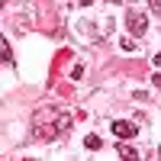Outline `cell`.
Returning a JSON list of instances; mask_svg holds the SVG:
<instances>
[{
	"mask_svg": "<svg viewBox=\"0 0 161 161\" xmlns=\"http://www.w3.org/2000/svg\"><path fill=\"white\" fill-rule=\"evenodd\" d=\"M126 26H129V32L145 36V29H148V19H145V13H139V10H129V13H126Z\"/></svg>",
	"mask_w": 161,
	"mask_h": 161,
	"instance_id": "obj_1",
	"label": "cell"
},
{
	"mask_svg": "<svg viewBox=\"0 0 161 161\" xmlns=\"http://www.w3.org/2000/svg\"><path fill=\"white\" fill-rule=\"evenodd\" d=\"M110 129H113V136H119V139H132V136H136V126H132L129 119H116Z\"/></svg>",
	"mask_w": 161,
	"mask_h": 161,
	"instance_id": "obj_2",
	"label": "cell"
},
{
	"mask_svg": "<svg viewBox=\"0 0 161 161\" xmlns=\"http://www.w3.org/2000/svg\"><path fill=\"white\" fill-rule=\"evenodd\" d=\"M84 145H87L90 152H100V145H103V142H100L97 136H87V139H84Z\"/></svg>",
	"mask_w": 161,
	"mask_h": 161,
	"instance_id": "obj_4",
	"label": "cell"
},
{
	"mask_svg": "<svg viewBox=\"0 0 161 161\" xmlns=\"http://www.w3.org/2000/svg\"><path fill=\"white\" fill-rule=\"evenodd\" d=\"M123 48H126V52H132V48H136V39L126 36V39H123Z\"/></svg>",
	"mask_w": 161,
	"mask_h": 161,
	"instance_id": "obj_7",
	"label": "cell"
},
{
	"mask_svg": "<svg viewBox=\"0 0 161 161\" xmlns=\"http://www.w3.org/2000/svg\"><path fill=\"white\" fill-rule=\"evenodd\" d=\"M152 61H155V64H158V68H161V52H158V55H155V58H152Z\"/></svg>",
	"mask_w": 161,
	"mask_h": 161,
	"instance_id": "obj_10",
	"label": "cell"
},
{
	"mask_svg": "<svg viewBox=\"0 0 161 161\" xmlns=\"http://www.w3.org/2000/svg\"><path fill=\"white\" fill-rule=\"evenodd\" d=\"M0 7H3V0H0Z\"/></svg>",
	"mask_w": 161,
	"mask_h": 161,
	"instance_id": "obj_12",
	"label": "cell"
},
{
	"mask_svg": "<svg viewBox=\"0 0 161 161\" xmlns=\"http://www.w3.org/2000/svg\"><path fill=\"white\" fill-rule=\"evenodd\" d=\"M119 155H123L126 161H139V152L132 148V145H119Z\"/></svg>",
	"mask_w": 161,
	"mask_h": 161,
	"instance_id": "obj_3",
	"label": "cell"
},
{
	"mask_svg": "<svg viewBox=\"0 0 161 161\" xmlns=\"http://www.w3.org/2000/svg\"><path fill=\"white\" fill-rule=\"evenodd\" d=\"M152 84H158V87H161V71H158V74L152 77Z\"/></svg>",
	"mask_w": 161,
	"mask_h": 161,
	"instance_id": "obj_9",
	"label": "cell"
},
{
	"mask_svg": "<svg viewBox=\"0 0 161 161\" xmlns=\"http://www.w3.org/2000/svg\"><path fill=\"white\" fill-rule=\"evenodd\" d=\"M148 3H152V10H155V13H161V0H148Z\"/></svg>",
	"mask_w": 161,
	"mask_h": 161,
	"instance_id": "obj_8",
	"label": "cell"
},
{
	"mask_svg": "<svg viewBox=\"0 0 161 161\" xmlns=\"http://www.w3.org/2000/svg\"><path fill=\"white\" fill-rule=\"evenodd\" d=\"M71 77H74V80L84 77V64H74V68H71Z\"/></svg>",
	"mask_w": 161,
	"mask_h": 161,
	"instance_id": "obj_6",
	"label": "cell"
},
{
	"mask_svg": "<svg viewBox=\"0 0 161 161\" xmlns=\"http://www.w3.org/2000/svg\"><path fill=\"white\" fill-rule=\"evenodd\" d=\"M106 3H119V0H106Z\"/></svg>",
	"mask_w": 161,
	"mask_h": 161,
	"instance_id": "obj_11",
	"label": "cell"
},
{
	"mask_svg": "<svg viewBox=\"0 0 161 161\" xmlns=\"http://www.w3.org/2000/svg\"><path fill=\"white\" fill-rule=\"evenodd\" d=\"M0 61H10V45H7L3 36H0Z\"/></svg>",
	"mask_w": 161,
	"mask_h": 161,
	"instance_id": "obj_5",
	"label": "cell"
}]
</instances>
